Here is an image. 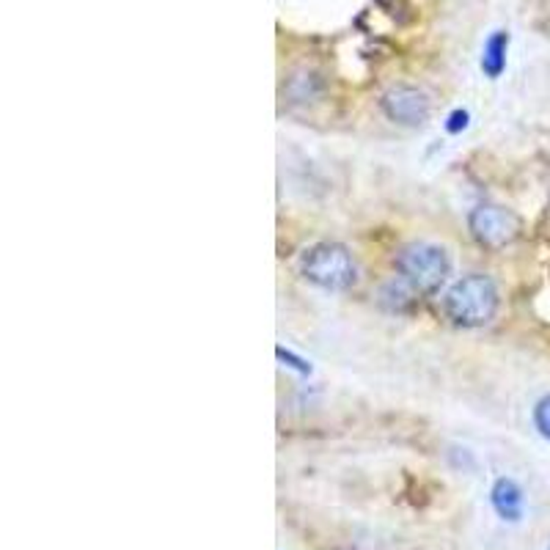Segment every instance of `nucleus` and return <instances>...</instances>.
Returning a JSON list of instances; mask_svg holds the SVG:
<instances>
[{"instance_id": "f257e3e1", "label": "nucleus", "mask_w": 550, "mask_h": 550, "mask_svg": "<svg viewBox=\"0 0 550 550\" xmlns=\"http://www.w3.org/2000/svg\"><path fill=\"white\" fill-rule=\"evenodd\" d=\"M501 297L492 284V278L482 273L463 275L452 284V289L443 297L446 317L460 328H484L495 320Z\"/></svg>"}, {"instance_id": "f03ea898", "label": "nucleus", "mask_w": 550, "mask_h": 550, "mask_svg": "<svg viewBox=\"0 0 550 550\" xmlns=\"http://www.w3.org/2000/svg\"><path fill=\"white\" fill-rule=\"evenodd\" d=\"M300 273L320 289L344 292L356 286L358 265L341 242H317L300 259Z\"/></svg>"}, {"instance_id": "7ed1b4c3", "label": "nucleus", "mask_w": 550, "mask_h": 550, "mask_svg": "<svg viewBox=\"0 0 550 550\" xmlns=\"http://www.w3.org/2000/svg\"><path fill=\"white\" fill-rule=\"evenodd\" d=\"M393 265H396V273L402 275V281L410 284V289L421 294L437 292L446 284L448 273H452V259H448L446 248L435 242L405 245L402 251L396 254Z\"/></svg>"}, {"instance_id": "20e7f679", "label": "nucleus", "mask_w": 550, "mask_h": 550, "mask_svg": "<svg viewBox=\"0 0 550 550\" xmlns=\"http://www.w3.org/2000/svg\"><path fill=\"white\" fill-rule=\"evenodd\" d=\"M471 237L484 248H504L520 234V218L498 204H479L468 215Z\"/></svg>"}, {"instance_id": "39448f33", "label": "nucleus", "mask_w": 550, "mask_h": 550, "mask_svg": "<svg viewBox=\"0 0 550 550\" xmlns=\"http://www.w3.org/2000/svg\"><path fill=\"white\" fill-rule=\"evenodd\" d=\"M380 111L399 127H421L429 119V96L416 86H391L380 96Z\"/></svg>"}, {"instance_id": "423d86ee", "label": "nucleus", "mask_w": 550, "mask_h": 550, "mask_svg": "<svg viewBox=\"0 0 550 550\" xmlns=\"http://www.w3.org/2000/svg\"><path fill=\"white\" fill-rule=\"evenodd\" d=\"M490 504H492L495 515L501 518V520L518 523L523 518V504H526L523 487L515 479H509V476L495 479L492 487H490Z\"/></svg>"}, {"instance_id": "0eeeda50", "label": "nucleus", "mask_w": 550, "mask_h": 550, "mask_svg": "<svg viewBox=\"0 0 550 550\" xmlns=\"http://www.w3.org/2000/svg\"><path fill=\"white\" fill-rule=\"evenodd\" d=\"M507 53H509V33L507 31H495L482 50V72L490 80H498L507 69Z\"/></svg>"}, {"instance_id": "6e6552de", "label": "nucleus", "mask_w": 550, "mask_h": 550, "mask_svg": "<svg viewBox=\"0 0 550 550\" xmlns=\"http://www.w3.org/2000/svg\"><path fill=\"white\" fill-rule=\"evenodd\" d=\"M534 427L545 440H550V393H545L534 405Z\"/></svg>"}, {"instance_id": "1a4fd4ad", "label": "nucleus", "mask_w": 550, "mask_h": 550, "mask_svg": "<svg viewBox=\"0 0 550 550\" xmlns=\"http://www.w3.org/2000/svg\"><path fill=\"white\" fill-rule=\"evenodd\" d=\"M275 356H278V361H286L284 366L297 369L300 374H311V364H309V361H303V358H297L294 353H289V349L278 347V349H275Z\"/></svg>"}, {"instance_id": "9d476101", "label": "nucleus", "mask_w": 550, "mask_h": 550, "mask_svg": "<svg viewBox=\"0 0 550 550\" xmlns=\"http://www.w3.org/2000/svg\"><path fill=\"white\" fill-rule=\"evenodd\" d=\"M468 122H471L468 111L457 108V111L448 113V119H446V132H448V135H460L463 130H468Z\"/></svg>"}]
</instances>
